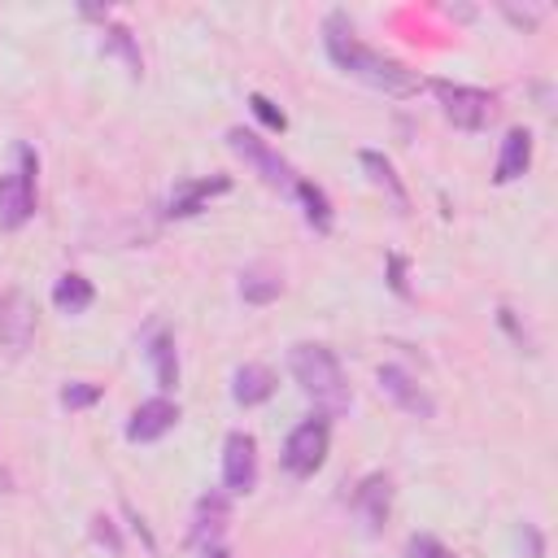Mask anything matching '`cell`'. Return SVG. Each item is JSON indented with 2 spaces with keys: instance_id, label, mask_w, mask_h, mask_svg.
<instances>
[{
  "instance_id": "obj_1",
  "label": "cell",
  "mask_w": 558,
  "mask_h": 558,
  "mask_svg": "<svg viewBox=\"0 0 558 558\" xmlns=\"http://www.w3.org/2000/svg\"><path fill=\"white\" fill-rule=\"evenodd\" d=\"M323 35H327V57H331L344 74H353V78H362V83H371V87H379V92H388V96H410V92L418 87V74H414L405 61L384 57L379 48L362 44V39L353 35V26H349L344 13H331L327 26H323Z\"/></svg>"
},
{
  "instance_id": "obj_2",
  "label": "cell",
  "mask_w": 558,
  "mask_h": 558,
  "mask_svg": "<svg viewBox=\"0 0 558 558\" xmlns=\"http://www.w3.org/2000/svg\"><path fill=\"white\" fill-rule=\"evenodd\" d=\"M288 366H292V379L301 384V392L323 414H344L349 410V384H344V371H340V362L327 344H296Z\"/></svg>"
},
{
  "instance_id": "obj_3",
  "label": "cell",
  "mask_w": 558,
  "mask_h": 558,
  "mask_svg": "<svg viewBox=\"0 0 558 558\" xmlns=\"http://www.w3.org/2000/svg\"><path fill=\"white\" fill-rule=\"evenodd\" d=\"M432 92H436V100H440V109H445V118L453 122V126H462V131H480V126H488V118L497 113V100H493V92H484V87H466V83H432Z\"/></svg>"
},
{
  "instance_id": "obj_4",
  "label": "cell",
  "mask_w": 558,
  "mask_h": 558,
  "mask_svg": "<svg viewBox=\"0 0 558 558\" xmlns=\"http://www.w3.org/2000/svg\"><path fill=\"white\" fill-rule=\"evenodd\" d=\"M327 445H331V423H327V414L305 418V423H296V427L288 432V440H283V466H288L292 475H314V471L323 466V458H327Z\"/></svg>"
},
{
  "instance_id": "obj_5",
  "label": "cell",
  "mask_w": 558,
  "mask_h": 558,
  "mask_svg": "<svg viewBox=\"0 0 558 558\" xmlns=\"http://www.w3.org/2000/svg\"><path fill=\"white\" fill-rule=\"evenodd\" d=\"M17 170L0 174V227H22L35 209V153L17 148Z\"/></svg>"
},
{
  "instance_id": "obj_6",
  "label": "cell",
  "mask_w": 558,
  "mask_h": 558,
  "mask_svg": "<svg viewBox=\"0 0 558 558\" xmlns=\"http://www.w3.org/2000/svg\"><path fill=\"white\" fill-rule=\"evenodd\" d=\"M227 144H231V153H235V157H244V161H248V166H253L270 187H296L292 166H288V161H283V157H279V153H275L257 131L231 126V131H227Z\"/></svg>"
},
{
  "instance_id": "obj_7",
  "label": "cell",
  "mask_w": 558,
  "mask_h": 558,
  "mask_svg": "<svg viewBox=\"0 0 558 558\" xmlns=\"http://www.w3.org/2000/svg\"><path fill=\"white\" fill-rule=\"evenodd\" d=\"M222 484H227V493H253V484H257V440L248 432H231L222 440Z\"/></svg>"
},
{
  "instance_id": "obj_8",
  "label": "cell",
  "mask_w": 558,
  "mask_h": 558,
  "mask_svg": "<svg viewBox=\"0 0 558 558\" xmlns=\"http://www.w3.org/2000/svg\"><path fill=\"white\" fill-rule=\"evenodd\" d=\"M227 523H231V501H227V493H205V497L196 501V514H192V541H196L201 549H209V545H218V536L227 532Z\"/></svg>"
},
{
  "instance_id": "obj_9",
  "label": "cell",
  "mask_w": 558,
  "mask_h": 558,
  "mask_svg": "<svg viewBox=\"0 0 558 558\" xmlns=\"http://www.w3.org/2000/svg\"><path fill=\"white\" fill-rule=\"evenodd\" d=\"M174 423H179V405H174L170 397H153V401H144V405L131 414L126 436H131V440H157V436H166Z\"/></svg>"
},
{
  "instance_id": "obj_10",
  "label": "cell",
  "mask_w": 558,
  "mask_h": 558,
  "mask_svg": "<svg viewBox=\"0 0 558 558\" xmlns=\"http://www.w3.org/2000/svg\"><path fill=\"white\" fill-rule=\"evenodd\" d=\"M379 384H384V392L405 410V414H418V418H432V397L414 384V375H405L401 366H379Z\"/></svg>"
},
{
  "instance_id": "obj_11",
  "label": "cell",
  "mask_w": 558,
  "mask_h": 558,
  "mask_svg": "<svg viewBox=\"0 0 558 558\" xmlns=\"http://www.w3.org/2000/svg\"><path fill=\"white\" fill-rule=\"evenodd\" d=\"M527 166H532V131L510 126V131H506V140H501V157H497L493 179H497V183H514Z\"/></svg>"
},
{
  "instance_id": "obj_12",
  "label": "cell",
  "mask_w": 558,
  "mask_h": 558,
  "mask_svg": "<svg viewBox=\"0 0 558 558\" xmlns=\"http://www.w3.org/2000/svg\"><path fill=\"white\" fill-rule=\"evenodd\" d=\"M270 392H275V371H270V366H262V362L235 366V375H231V397H235L240 405H262Z\"/></svg>"
},
{
  "instance_id": "obj_13",
  "label": "cell",
  "mask_w": 558,
  "mask_h": 558,
  "mask_svg": "<svg viewBox=\"0 0 558 558\" xmlns=\"http://www.w3.org/2000/svg\"><path fill=\"white\" fill-rule=\"evenodd\" d=\"M388 497H392L388 475H366V480H362V488H357V497H353V510L362 514L366 532H379V527H384V519H388Z\"/></svg>"
},
{
  "instance_id": "obj_14",
  "label": "cell",
  "mask_w": 558,
  "mask_h": 558,
  "mask_svg": "<svg viewBox=\"0 0 558 558\" xmlns=\"http://www.w3.org/2000/svg\"><path fill=\"white\" fill-rule=\"evenodd\" d=\"M218 192H227V179H196V183H179L174 187V196H170V218H187V214H196L209 196H218Z\"/></svg>"
},
{
  "instance_id": "obj_15",
  "label": "cell",
  "mask_w": 558,
  "mask_h": 558,
  "mask_svg": "<svg viewBox=\"0 0 558 558\" xmlns=\"http://www.w3.org/2000/svg\"><path fill=\"white\" fill-rule=\"evenodd\" d=\"M31 323H35L31 301H26L22 292H13V296L4 301V314H0V340H9L13 349H22V344L31 340Z\"/></svg>"
},
{
  "instance_id": "obj_16",
  "label": "cell",
  "mask_w": 558,
  "mask_h": 558,
  "mask_svg": "<svg viewBox=\"0 0 558 558\" xmlns=\"http://www.w3.org/2000/svg\"><path fill=\"white\" fill-rule=\"evenodd\" d=\"M357 161H362V170L371 174V183L388 192V201H392L397 209H410V196H405V187H401V179H397V170H392L388 157H379V153H362Z\"/></svg>"
},
{
  "instance_id": "obj_17",
  "label": "cell",
  "mask_w": 558,
  "mask_h": 558,
  "mask_svg": "<svg viewBox=\"0 0 558 558\" xmlns=\"http://www.w3.org/2000/svg\"><path fill=\"white\" fill-rule=\"evenodd\" d=\"M92 301H96V288H92L83 275H61L57 288H52V305H57L61 314H83Z\"/></svg>"
},
{
  "instance_id": "obj_18",
  "label": "cell",
  "mask_w": 558,
  "mask_h": 558,
  "mask_svg": "<svg viewBox=\"0 0 558 558\" xmlns=\"http://www.w3.org/2000/svg\"><path fill=\"white\" fill-rule=\"evenodd\" d=\"M279 288H283V279H279L275 270H266V266H253V270H244V275H240V296H244V301H253V305L275 301V296H279Z\"/></svg>"
},
{
  "instance_id": "obj_19",
  "label": "cell",
  "mask_w": 558,
  "mask_h": 558,
  "mask_svg": "<svg viewBox=\"0 0 558 558\" xmlns=\"http://www.w3.org/2000/svg\"><path fill=\"white\" fill-rule=\"evenodd\" d=\"M148 357H153V371H157V384L161 388H174L179 384V357H174V340L161 331V336H153V349H148Z\"/></svg>"
},
{
  "instance_id": "obj_20",
  "label": "cell",
  "mask_w": 558,
  "mask_h": 558,
  "mask_svg": "<svg viewBox=\"0 0 558 558\" xmlns=\"http://www.w3.org/2000/svg\"><path fill=\"white\" fill-rule=\"evenodd\" d=\"M296 196H301V205H305V218H310L318 231H331V205H327L323 187H314V183L296 179Z\"/></svg>"
},
{
  "instance_id": "obj_21",
  "label": "cell",
  "mask_w": 558,
  "mask_h": 558,
  "mask_svg": "<svg viewBox=\"0 0 558 558\" xmlns=\"http://www.w3.org/2000/svg\"><path fill=\"white\" fill-rule=\"evenodd\" d=\"M405 558H458V554L445 549L436 536H423V532H418V536L405 541Z\"/></svg>"
},
{
  "instance_id": "obj_22",
  "label": "cell",
  "mask_w": 558,
  "mask_h": 558,
  "mask_svg": "<svg viewBox=\"0 0 558 558\" xmlns=\"http://www.w3.org/2000/svg\"><path fill=\"white\" fill-rule=\"evenodd\" d=\"M109 48H118V52L126 57L131 74H140V52H135V44H131V31H126V26H109Z\"/></svg>"
},
{
  "instance_id": "obj_23",
  "label": "cell",
  "mask_w": 558,
  "mask_h": 558,
  "mask_svg": "<svg viewBox=\"0 0 558 558\" xmlns=\"http://www.w3.org/2000/svg\"><path fill=\"white\" fill-rule=\"evenodd\" d=\"M248 105H253V113H257V118H262V122H266L270 131H283V126H288L283 109H275V105H270L266 96H257V92H253V96H248Z\"/></svg>"
},
{
  "instance_id": "obj_24",
  "label": "cell",
  "mask_w": 558,
  "mask_h": 558,
  "mask_svg": "<svg viewBox=\"0 0 558 558\" xmlns=\"http://www.w3.org/2000/svg\"><path fill=\"white\" fill-rule=\"evenodd\" d=\"M96 397H100V388H96V384H65V388H61V401H65L70 410H78V405H92Z\"/></svg>"
},
{
  "instance_id": "obj_25",
  "label": "cell",
  "mask_w": 558,
  "mask_h": 558,
  "mask_svg": "<svg viewBox=\"0 0 558 558\" xmlns=\"http://www.w3.org/2000/svg\"><path fill=\"white\" fill-rule=\"evenodd\" d=\"M96 536H100V541H105V545H109V549H113V554H118V549H122V541H118V532H113V527H109V519H96Z\"/></svg>"
},
{
  "instance_id": "obj_26",
  "label": "cell",
  "mask_w": 558,
  "mask_h": 558,
  "mask_svg": "<svg viewBox=\"0 0 558 558\" xmlns=\"http://www.w3.org/2000/svg\"><path fill=\"white\" fill-rule=\"evenodd\" d=\"M205 558H231V549H222V545H209V549H205Z\"/></svg>"
}]
</instances>
